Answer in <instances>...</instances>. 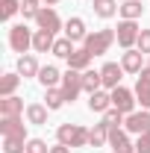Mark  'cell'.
I'll return each mask as SVG.
<instances>
[{
    "label": "cell",
    "instance_id": "cell-35",
    "mask_svg": "<svg viewBox=\"0 0 150 153\" xmlns=\"http://www.w3.org/2000/svg\"><path fill=\"white\" fill-rule=\"evenodd\" d=\"M135 153H150V133L138 135V141H135Z\"/></svg>",
    "mask_w": 150,
    "mask_h": 153
},
{
    "label": "cell",
    "instance_id": "cell-30",
    "mask_svg": "<svg viewBox=\"0 0 150 153\" xmlns=\"http://www.w3.org/2000/svg\"><path fill=\"white\" fill-rule=\"evenodd\" d=\"M21 12H24V18H38L41 6H38V0H21Z\"/></svg>",
    "mask_w": 150,
    "mask_h": 153
},
{
    "label": "cell",
    "instance_id": "cell-10",
    "mask_svg": "<svg viewBox=\"0 0 150 153\" xmlns=\"http://www.w3.org/2000/svg\"><path fill=\"white\" fill-rule=\"evenodd\" d=\"M121 74H124V65H118V62H106L103 68H100V76H103V85L112 91L118 88V82H121Z\"/></svg>",
    "mask_w": 150,
    "mask_h": 153
},
{
    "label": "cell",
    "instance_id": "cell-34",
    "mask_svg": "<svg viewBox=\"0 0 150 153\" xmlns=\"http://www.w3.org/2000/svg\"><path fill=\"white\" fill-rule=\"evenodd\" d=\"M135 47L141 50V53H150V30H141V36L135 41Z\"/></svg>",
    "mask_w": 150,
    "mask_h": 153
},
{
    "label": "cell",
    "instance_id": "cell-7",
    "mask_svg": "<svg viewBox=\"0 0 150 153\" xmlns=\"http://www.w3.org/2000/svg\"><path fill=\"white\" fill-rule=\"evenodd\" d=\"M36 24H38V30H47V33H53V36L62 30V21H59V15H56V9H53V6H41Z\"/></svg>",
    "mask_w": 150,
    "mask_h": 153
},
{
    "label": "cell",
    "instance_id": "cell-4",
    "mask_svg": "<svg viewBox=\"0 0 150 153\" xmlns=\"http://www.w3.org/2000/svg\"><path fill=\"white\" fill-rule=\"evenodd\" d=\"M79 91H82V74L74 71V68H68V71L62 74V94H65V100L74 103Z\"/></svg>",
    "mask_w": 150,
    "mask_h": 153
},
{
    "label": "cell",
    "instance_id": "cell-29",
    "mask_svg": "<svg viewBox=\"0 0 150 153\" xmlns=\"http://www.w3.org/2000/svg\"><path fill=\"white\" fill-rule=\"evenodd\" d=\"M15 12H21V0H0V18L9 21Z\"/></svg>",
    "mask_w": 150,
    "mask_h": 153
},
{
    "label": "cell",
    "instance_id": "cell-25",
    "mask_svg": "<svg viewBox=\"0 0 150 153\" xmlns=\"http://www.w3.org/2000/svg\"><path fill=\"white\" fill-rule=\"evenodd\" d=\"M27 121H30V124H47V106L30 103V106H27Z\"/></svg>",
    "mask_w": 150,
    "mask_h": 153
},
{
    "label": "cell",
    "instance_id": "cell-9",
    "mask_svg": "<svg viewBox=\"0 0 150 153\" xmlns=\"http://www.w3.org/2000/svg\"><path fill=\"white\" fill-rule=\"evenodd\" d=\"M109 144H112V153H135V144L118 127H109Z\"/></svg>",
    "mask_w": 150,
    "mask_h": 153
},
{
    "label": "cell",
    "instance_id": "cell-21",
    "mask_svg": "<svg viewBox=\"0 0 150 153\" xmlns=\"http://www.w3.org/2000/svg\"><path fill=\"white\" fill-rule=\"evenodd\" d=\"M100 85H103L100 71H82V91L94 94V91H100Z\"/></svg>",
    "mask_w": 150,
    "mask_h": 153
},
{
    "label": "cell",
    "instance_id": "cell-24",
    "mask_svg": "<svg viewBox=\"0 0 150 153\" xmlns=\"http://www.w3.org/2000/svg\"><path fill=\"white\" fill-rule=\"evenodd\" d=\"M18 82H21V74H3V79H0V97H12L15 88H18Z\"/></svg>",
    "mask_w": 150,
    "mask_h": 153
},
{
    "label": "cell",
    "instance_id": "cell-13",
    "mask_svg": "<svg viewBox=\"0 0 150 153\" xmlns=\"http://www.w3.org/2000/svg\"><path fill=\"white\" fill-rule=\"evenodd\" d=\"M106 141H109V124L100 121V124H94L91 130H88V144L91 147H103Z\"/></svg>",
    "mask_w": 150,
    "mask_h": 153
},
{
    "label": "cell",
    "instance_id": "cell-20",
    "mask_svg": "<svg viewBox=\"0 0 150 153\" xmlns=\"http://www.w3.org/2000/svg\"><path fill=\"white\" fill-rule=\"evenodd\" d=\"M121 65H124V71H130V74H141V50H127L124 59H121Z\"/></svg>",
    "mask_w": 150,
    "mask_h": 153
},
{
    "label": "cell",
    "instance_id": "cell-11",
    "mask_svg": "<svg viewBox=\"0 0 150 153\" xmlns=\"http://www.w3.org/2000/svg\"><path fill=\"white\" fill-rule=\"evenodd\" d=\"M0 133L3 135H24L27 138V124L21 121V115L18 118H0Z\"/></svg>",
    "mask_w": 150,
    "mask_h": 153
},
{
    "label": "cell",
    "instance_id": "cell-26",
    "mask_svg": "<svg viewBox=\"0 0 150 153\" xmlns=\"http://www.w3.org/2000/svg\"><path fill=\"white\" fill-rule=\"evenodd\" d=\"M118 9H121V6H118L115 0H94V15H100V18H112Z\"/></svg>",
    "mask_w": 150,
    "mask_h": 153
},
{
    "label": "cell",
    "instance_id": "cell-6",
    "mask_svg": "<svg viewBox=\"0 0 150 153\" xmlns=\"http://www.w3.org/2000/svg\"><path fill=\"white\" fill-rule=\"evenodd\" d=\"M109 94H112V106H115V109H121L124 115H130V112H132V106L138 103V100H135V94H132L130 88H124V85L112 88Z\"/></svg>",
    "mask_w": 150,
    "mask_h": 153
},
{
    "label": "cell",
    "instance_id": "cell-32",
    "mask_svg": "<svg viewBox=\"0 0 150 153\" xmlns=\"http://www.w3.org/2000/svg\"><path fill=\"white\" fill-rule=\"evenodd\" d=\"M103 121H106V124H109V127H118V124H124V121H127V118H124V112H121V109H109V112H103Z\"/></svg>",
    "mask_w": 150,
    "mask_h": 153
},
{
    "label": "cell",
    "instance_id": "cell-37",
    "mask_svg": "<svg viewBox=\"0 0 150 153\" xmlns=\"http://www.w3.org/2000/svg\"><path fill=\"white\" fill-rule=\"evenodd\" d=\"M50 153H71L68 144H56V147H50Z\"/></svg>",
    "mask_w": 150,
    "mask_h": 153
},
{
    "label": "cell",
    "instance_id": "cell-16",
    "mask_svg": "<svg viewBox=\"0 0 150 153\" xmlns=\"http://www.w3.org/2000/svg\"><path fill=\"white\" fill-rule=\"evenodd\" d=\"M85 24H82V18H68V24H65V38H71V41H85Z\"/></svg>",
    "mask_w": 150,
    "mask_h": 153
},
{
    "label": "cell",
    "instance_id": "cell-27",
    "mask_svg": "<svg viewBox=\"0 0 150 153\" xmlns=\"http://www.w3.org/2000/svg\"><path fill=\"white\" fill-rule=\"evenodd\" d=\"M53 56H59V59H68L71 53H74V41L71 38H56V44H53V50H50Z\"/></svg>",
    "mask_w": 150,
    "mask_h": 153
},
{
    "label": "cell",
    "instance_id": "cell-1",
    "mask_svg": "<svg viewBox=\"0 0 150 153\" xmlns=\"http://www.w3.org/2000/svg\"><path fill=\"white\" fill-rule=\"evenodd\" d=\"M59 144H68V147H85L88 144V130L79 127V124H62L56 130Z\"/></svg>",
    "mask_w": 150,
    "mask_h": 153
},
{
    "label": "cell",
    "instance_id": "cell-31",
    "mask_svg": "<svg viewBox=\"0 0 150 153\" xmlns=\"http://www.w3.org/2000/svg\"><path fill=\"white\" fill-rule=\"evenodd\" d=\"M135 100H138L144 109H150V85H141V82H135Z\"/></svg>",
    "mask_w": 150,
    "mask_h": 153
},
{
    "label": "cell",
    "instance_id": "cell-14",
    "mask_svg": "<svg viewBox=\"0 0 150 153\" xmlns=\"http://www.w3.org/2000/svg\"><path fill=\"white\" fill-rule=\"evenodd\" d=\"M53 44H56L53 33H47V30H36V36H33V50H36V53H47V50H53Z\"/></svg>",
    "mask_w": 150,
    "mask_h": 153
},
{
    "label": "cell",
    "instance_id": "cell-33",
    "mask_svg": "<svg viewBox=\"0 0 150 153\" xmlns=\"http://www.w3.org/2000/svg\"><path fill=\"white\" fill-rule=\"evenodd\" d=\"M27 153H50V147H47V141H41V138H30V141H27Z\"/></svg>",
    "mask_w": 150,
    "mask_h": 153
},
{
    "label": "cell",
    "instance_id": "cell-3",
    "mask_svg": "<svg viewBox=\"0 0 150 153\" xmlns=\"http://www.w3.org/2000/svg\"><path fill=\"white\" fill-rule=\"evenodd\" d=\"M33 36H36V33H30L24 24H15V27L9 30V47H12L15 53H21V56H27V50L33 47Z\"/></svg>",
    "mask_w": 150,
    "mask_h": 153
},
{
    "label": "cell",
    "instance_id": "cell-18",
    "mask_svg": "<svg viewBox=\"0 0 150 153\" xmlns=\"http://www.w3.org/2000/svg\"><path fill=\"white\" fill-rule=\"evenodd\" d=\"M59 79H62V74H59L56 65H47V68H41V71H38V82H41L44 88H56Z\"/></svg>",
    "mask_w": 150,
    "mask_h": 153
},
{
    "label": "cell",
    "instance_id": "cell-5",
    "mask_svg": "<svg viewBox=\"0 0 150 153\" xmlns=\"http://www.w3.org/2000/svg\"><path fill=\"white\" fill-rule=\"evenodd\" d=\"M115 36H118V44H121L124 50H132V44H135L138 36H141V30H138V24H135V21H121Z\"/></svg>",
    "mask_w": 150,
    "mask_h": 153
},
{
    "label": "cell",
    "instance_id": "cell-12",
    "mask_svg": "<svg viewBox=\"0 0 150 153\" xmlns=\"http://www.w3.org/2000/svg\"><path fill=\"white\" fill-rule=\"evenodd\" d=\"M24 112V100H18V97H0V115L3 118H18V115Z\"/></svg>",
    "mask_w": 150,
    "mask_h": 153
},
{
    "label": "cell",
    "instance_id": "cell-19",
    "mask_svg": "<svg viewBox=\"0 0 150 153\" xmlns=\"http://www.w3.org/2000/svg\"><path fill=\"white\" fill-rule=\"evenodd\" d=\"M27 141L24 135H3V153H27Z\"/></svg>",
    "mask_w": 150,
    "mask_h": 153
},
{
    "label": "cell",
    "instance_id": "cell-22",
    "mask_svg": "<svg viewBox=\"0 0 150 153\" xmlns=\"http://www.w3.org/2000/svg\"><path fill=\"white\" fill-rule=\"evenodd\" d=\"M38 71H41V68H38L36 56H30V53H27V56L18 59V74H21V76H38Z\"/></svg>",
    "mask_w": 150,
    "mask_h": 153
},
{
    "label": "cell",
    "instance_id": "cell-17",
    "mask_svg": "<svg viewBox=\"0 0 150 153\" xmlns=\"http://www.w3.org/2000/svg\"><path fill=\"white\" fill-rule=\"evenodd\" d=\"M88 109H91V112H109V109H112V94H106V91L88 94Z\"/></svg>",
    "mask_w": 150,
    "mask_h": 153
},
{
    "label": "cell",
    "instance_id": "cell-23",
    "mask_svg": "<svg viewBox=\"0 0 150 153\" xmlns=\"http://www.w3.org/2000/svg\"><path fill=\"white\" fill-rule=\"evenodd\" d=\"M121 15H124V21H135L141 18V12H144V6H141V0H127L121 9H118Z\"/></svg>",
    "mask_w": 150,
    "mask_h": 153
},
{
    "label": "cell",
    "instance_id": "cell-36",
    "mask_svg": "<svg viewBox=\"0 0 150 153\" xmlns=\"http://www.w3.org/2000/svg\"><path fill=\"white\" fill-rule=\"evenodd\" d=\"M138 82H141V85H150V68H141V74H138Z\"/></svg>",
    "mask_w": 150,
    "mask_h": 153
},
{
    "label": "cell",
    "instance_id": "cell-2",
    "mask_svg": "<svg viewBox=\"0 0 150 153\" xmlns=\"http://www.w3.org/2000/svg\"><path fill=\"white\" fill-rule=\"evenodd\" d=\"M115 30H97V33H88L85 36V41H82V47L91 53V56H100V53H106L109 47H112V41H115Z\"/></svg>",
    "mask_w": 150,
    "mask_h": 153
},
{
    "label": "cell",
    "instance_id": "cell-15",
    "mask_svg": "<svg viewBox=\"0 0 150 153\" xmlns=\"http://www.w3.org/2000/svg\"><path fill=\"white\" fill-rule=\"evenodd\" d=\"M91 59H94V56L85 50V47H79V50H74V53L68 56V68H74V71H88Z\"/></svg>",
    "mask_w": 150,
    "mask_h": 153
},
{
    "label": "cell",
    "instance_id": "cell-38",
    "mask_svg": "<svg viewBox=\"0 0 150 153\" xmlns=\"http://www.w3.org/2000/svg\"><path fill=\"white\" fill-rule=\"evenodd\" d=\"M44 3H47V6H56V3H59V0H44Z\"/></svg>",
    "mask_w": 150,
    "mask_h": 153
},
{
    "label": "cell",
    "instance_id": "cell-8",
    "mask_svg": "<svg viewBox=\"0 0 150 153\" xmlns=\"http://www.w3.org/2000/svg\"><path fill=\"white\" fill-rule=\"evenodd\" d=\"M124 127H127V133H135V135L150 133V112H130Z\"/></svg>",
    "mask_w": 150,
    "mask_h": 153
},
{
    "label": "cell",
    "instance_id": "cell-28",
    "mask_svg": "<svg viewBox=\"0 0 150 153\" xmlns=\"http://www.w3.org/2000/svg\"><path fill=\"white\" fill-rule=\"evenodd\" d=\"M44 100H47V109H62V103H68L65 94H62V88H47Z\"/></svg>",
    "mask_w": 150,
    "mask_h": 153
}]
</instances>
